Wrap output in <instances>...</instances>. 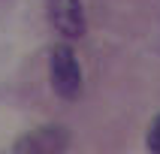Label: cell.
Segmentation results:
<instances>
[{"instance_id":"6da1fadb","label":"cell","mask_w":160,"mask_h":154,"mask_svg":"<svg viewBox=\"0 0 160 154\" xmlns=\"http://www.w3.org/2000/svg\"><path fill=\"white\" fill-rule=\"evenodd\" d=\"M48 72H52V88L58 91V97H63V100L79 97L82 70H79V57H76V52L70 45H54L52 48Z\"/></svg>"},{"instance_id":"7a4b0ae2","label":"cell","mask_w":160,"mask_h":154,"mask_svg":"<svg viewBox=\"0 0 160 154\" xmlns=\"http://www.w3.org/2000/svg\"><path fill=\"white\" fill-rule=\"evenodd\" d=\"M70 142V136L63 127H39L33 133L18 136L9 154H61Z\"/></svg>"},{"instance_id":"3957f363","label":"cell","mask_w":160,"mask_h":154,"mask_svg":"<svg viewBox=\"0 0 160 154\" xmlns=\"http://www.w3.org/2000/svg\"><path fill=\"white\" fill-rule=\"evenodd\" d=\"M52 27L63 39H79L85 33V9L79 0H45Z\"/></svg>"},{"instance_id":"277c9868","label":"cell","mask_w":160,"mask_h":154,"mask_svg":"<svg viewBox=\"0 0 160 154\" xmlns=\"http://www.w3.org/2000/svg\"><path fill=\"white\" fill-rule=\"evenodd\" d=\"M148 148H151V154H160V115L148 127Z\"/></svg>"}]
</instances>
